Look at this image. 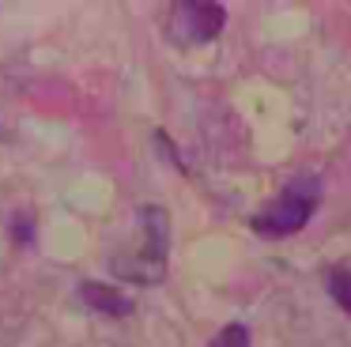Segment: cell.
Listing matches in <instances>:
<instances>
[{
	"mask_svg": "<svg viewBox=\"0 0 351 347\" xmlns=\"http://www.w3.org/2000/svg\"><path fill=\"white\" fill-rule=\"evenodd\" d=\"M80 294H84V302L91 309H99V313L106 317H125L132 309V302L125 298V294H117L114 287H99V283H84L80 287Z\"/></svg>",
	"mask_w": 351,
	"mask_h": 347,
	"instance_id": "cell-4",
	"label": "cell"
},
{
	"mask_svg": "<svg viewBox=\"0 0 351 347\" xmlns=\"http://www.w3.org/2000/svg\"><path fill=\"white\" fill-rule=\"evenodd\" d=\"M208 347H250V332H245V324H227Z\"/></svg>",
	"mask_w": 351,
	"mask_h": 347,
	"instance_id": "cell-6",
	"label": "cell"
},
{
	"mask_svg": "<svg viewBox=\"0 0 351 347\" xmlns=\"http://www.w3.org/2000/svg\"><path fill=\"white\" fill-rule=\"evenodd\" d=\"M140 223V246L136 249H117L110 256L114 279L132 287H155L167 276V253H170V215L159 204H144L136 211Z\"/></svg>",
	"mask_w": 351,
	"mask_h": 347,
	"instance_id": "cell-1",
	"label": "cell"
},
{
	"mask_svg": "<svg viewBox=\"0 0 351 347\" xmlns=\"http://www.w3.org/2000/svg\"><path fill=\"white\" fill-rule=\"evenodd\" d=\"M328 294H332V302L343 313H351V268L328 272Z\"/></svg>",
	"mask_w": 351,
	"mask_h": 347,
	"instance_id": "cell-5",
	"label": "cell"
},
{
	"mask_svg": "<svg viewBox=\"0 0 351 347\" xmlns=\"http://www.w3.org/2000/svg\"><path fill=\"white\" fill-rule=\"evenodd\" d=\"M223 23H227V8L223 4H208V0H182V4L167 8L162 30L174 45L189 49V45H208L219 38Z\"/></svg>",
	"mask_w": 351,
	"mask_h": 347,
	"instance_id": "cell-3",
	"label": "cell"
},
{
	"mask_svg": "<svg viewBox=\"0 0 351 347\" xmlns=\"http://www.w3.org/2000/svg\"><path fill=\"white\" fill-rule=\"evenodd\" d=\"M321 204V178H295L250 219V226L261 234V238H287V234H298L310 215Z\"/></svg>",
	"mask_w": 351,
	"mask_h": 347,
	"instance_id": "cell-2",
	"label": "cell"
}]
</instances>
